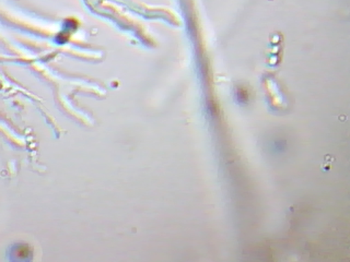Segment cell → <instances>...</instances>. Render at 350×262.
<instances>
[{
	"mask_svg": "<svg viewBox=\"0 0 350 262\" xmlns=\"http://www.w3.org/2000/svg\"><path fill=\"white\" fill-rule=\"evenodd\" d=\"M330 155L328 154V158H326V156H325L324 158V169L325 170H329L330 168V166H331V163L332 162H333V160H334V158L333 157H331V158H330Z\"/></svg>",
	"mask_w": 350,
	"mask_h": 262,
	"instance_id": "cell-1",
	"label": "cell"
}]
</instances>
